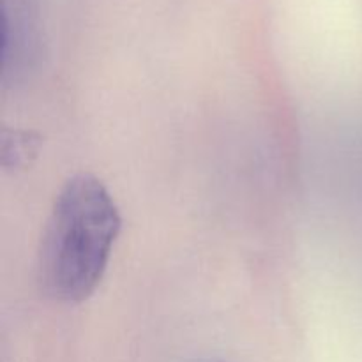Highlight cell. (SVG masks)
Instances as JSON below:
<instances>
[{
  "label": "cell",
  "mask_w": 362,
  "mask_h": 362,
  "mask_svg": "<svg viewBox=\"0 0 362 362\" xmlns=\"http://www.w3.org/2000/svg\"><path fill=\"white\" fill-rule=\"evenodd\" d=\"M120 225L119 209L98 177L78 173L67 180L39 246L42 292L67 304L88 299L105 276Z\"/></svg>",
  "instance_id": "cell-1"
},
{
  "label": "cell",
  "mask_w": 362,
  "mask_h": 362,
  "mask_svg": "<svg viewBox=\"0 0 362 362\" xmlns=\"http://www.w3.org/2000/svg\"><path fill=\"white\" fill-rule=\"evenodd\" d=\"M37 151V141L28 133H13V138H4V161L9 156H13L11 165L18 166L21 163H27L30 156Z\"/></svg>",
  "instance_id": "cell-2"
}]
</instances>
